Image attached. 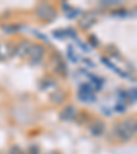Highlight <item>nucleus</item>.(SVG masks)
I'll use <instances>...</instances> for the list:
<instances>
[{
  "mask_svg": "<svg viewBox=\"0 0 137 154\" xmlns=\"http://www.w3.org/2000/svg\"><path fill=\"white\" fill-rule=\"evenodd\" d=\"M114 135H115V138L119 139V140H129V139H132L134 136L124 121L118 122L114 127Z\"/></svg>",
  "mask_w": 137,
  "mask_h": 154,
  "instance_id": "obj_1",
  "label": "nucleus"
},
{
  "mask_svg": "<svg viewBox=\"0 0 137 154\" xmlns=\"http://www.w3.org/2000/svg\"><path fill=\"white\" fill-rule=\"evenodd\" d=\"M37 15H38V18H41V19H45V21H51V19L55 18L56 13H55L54 7H51L49 4H47V3H44V4H40V6H38Z\"/></svg>",
  "mask_w": 137,
  "mask_h": 154,
  "instance_id": "obj_2",
  "label": "nucleus"
},
{
  "mask_svg": "<svg viewBox=\"0 0 137 154\" xmlns=\"http://www.w3.org/2000/svg\"><path fill=\"white\" fill-rule=\"evenodd\" d=\"M45 54V50L43 45L40 44H32L30 45V50H29V59L33 62V63H37V62H40L43 59V57H44Z\"/></svg>",
  "mask_w": 137,
  "mask_h": 154,
  "instance_id": "obj_3",
  "label": "nucleus"
},
{
  "mask_svg": "<svg viewBox=\"0 0 137 154\" xmlns=\"http://www.w3.org/2000/svg\"><path fill=\"white\" fill-rule=\"evenodd\" d=\"M77 109L74 107V106H66L63 110L61 112V119L62 120H73L77 117Z\"/></svg>",
  "mask_w": 137,
  "mask_h": 154,
  "instance_id": "obj_4",
  "label": "nucleus"
},
{
  "mask_svg": "<svg viewBox=\"0 0 137 154\" xmlns=\"http://www.w3.org/2000/svg\"><path fill=\"white\" fill-rule=\"evenodd\" d=\"M30 43L29 42H21L19 43V45H16V50H15V54L18 55V57H26V55L29 54V50H30Z\"/></svg>",
  "mask_w": 137,
  "mask_h": 154,
  "instance_id": "obj_5",
  "label": "nucleus"
},
{
  "mask_svg": "<svg viewBox=\"0 0 137 154\" xmlns=\"http://www.w3.org/2000/svg\"><path fill=\"white\" fill-rule=\"evenodd\" d=\"M54 65L56 66V67H55V72L62 73V76H64V74H66V65L63 63V61L61 59V57H55L54 58Z\"/></svg>",
  "mask_w": 137,
  "mask_h": 154,
  "instance_id": "obj_6",
  "label": "nucleus"
},
{
  "mask_svg": "<svg viewBox=\"0 0 137 154\" xmlns=\"http://www.w3.org/2000/svg\"><path fill=\"white\" fill-rule=\"evenodd\" d=\"M93 22H95V15H93V14H85V15L81 18V26H82L84 29H88L89 26H92Z\"/></svg>",
  "mask_w": 137,
  "mask_h": 154,
  "instance_id": "obj_7",
  "label": "nucleus"
},
{
  "mask_svg": "<svg viewBox=\"0 0 137 154\" xmlns=\"http://www.w3.org/2000/svg\"><path fill=\"white\" fill-rule=\"evenodd\" d=\"M103 131H104V125H103L102 121L93 122V125L91 127V132H92L95 136H99V135H102Z\"/></svg>",
  "mask_w": 137,
  "mask_h": 154,
  "instance_id": "obj_8",
  "label": "nucleus"
},
{
  "mask_svg": "<svg viewBox=\"0 0 137 154\" xmlns=\"http://www.w3.org/2000/svg\"><path fill=\"white\" fill-rule=\"evenodd\" d=\"M11 52H13V50H11V47H10L8 44H3V43H0V59L10 57Z\"/></svg>",
  "mask_w": 137,
  "mask_h": 154,
  "instance_id": "obj_9",
  "label": "nucleus"
},
{
  "mask_svg": "<svg viewBox=\"0 0 137 154\" xmlns=\"http://www.w3.org/2000/svg\"><path fill=\"white\" fill-rule=\"evenodd\" d=\"M124 122L126 124V127H128V128L132 131V134H133V135L137 134V120L136 119L130 117V119H126Z\"/></svg>",
  "mask_w": 137,
  "mask_h": 154,
  "instance_id": "obj_10",
  "label": "nucleus"
},
{
  "mask_svg": "<svg viewBox=\"0 0 137 154\" xmlns=\"http://www.w3.org/2000/svg\"><path fill=\"white\" fill-rule=\"evenodd\" d=\"M66 98V94L63 92V91H61V90H58L55 94H52L51 95V99L54 100L55 103H61V102H63V99Z\"/></svg>",
  "mask_w": 137,
  "mask_h": 154,
  "instance_id": "obj_11",
  "label": "nucleus"
},
{
  "mask_svg": "<svg viewBox=\"0 0 137 154\" xmlns=\"http://www.w3.org/2000/svg\"><path fill=\"white\" fill-rule=\"evenodd\" d=\"M80 88V94H84V95H92L93 94V88L91 84H82Z\"/></svg>",
  "mask_w": 137,
  "mask_h": 154,
  "instance_id": "obj_12",
  "label": "nucleus"
},
{
  "mask_svg": "<svg viewBox=\"0 0 137 154\" xmlns=\"http://www.w3.org/2000/svg\"><path fill=\"white\" fill-rule=\"evenodd\" d=\"M80 99H82L84 102H95L96 100V98H95V95H84V94H80Z\"/></svg>",
  "mask_w": 137,
  "mask_h": 154,
  "instance_id": "obj_13",
  "label": "nucleus"
},
{
  "mask_svg": "<svg viewBox=\"0 0 137 154\" xmlns=\"http://www.w3.org/2000/svg\"><path fill=\"white\" fill-rule=\"evenodd\" d=\"M29 154H40V150H38L37 146H34V144H33V146H30V147H29Z\"/></svg>",
  "mask_w": 137,
  "mask_h": 154,
  "instance_id": "obj_14",
  "label": "nucleus"
},
{
  "mask_svg": "<svg viewBox=\"0 0 137 154\" xmlns=\"http://www.w3.org/2000/svg\"><path fill=\"white\" fill-rule=\"evenodd\" d=\"M10 154H23V151L21 150V149H19V147H16V146H15V147H13V149H11V151H10Z\"/></svg>",
  "mask_w": 137,
  "mask_h": 154,
  "instance_id": "obj_15",
  "label": "nucleus"
},
{
  "mask_svg": "<svg viewBox=\"0 0 137 154\" xmlns=\"http://www.w3.org/2000/svg\"><path fill=\"white\" fill-rule=\"evenodd\" d=\"M89 42L92 43V44H95L93 47H96V45H97V38H96V37H91V38H89Z\"/></svg>",
  "mask_w": 137,
  "mask_h": 154,
  "instance_id": "obj_16",
  "label": "nucleus"
}]
</instances>
